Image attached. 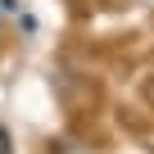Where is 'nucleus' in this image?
I'll list each match as a JSON object with an SVG mask.
<instances>
[{
	"instance_id": "obj_1",
	"label": "nucleus",
	"mask_w": 154,
	"mask_h": 154,
	"mask_svg": "<svg viewBox=\"0 0 154 154\" xmlns=\"http://www.w3.org/2000/svg\"><path fill=\"white\" fill-rule=\"evenodd\" d=\"M0 154H9V131L0 127Z\"/></svg>"
}]
</instances>
